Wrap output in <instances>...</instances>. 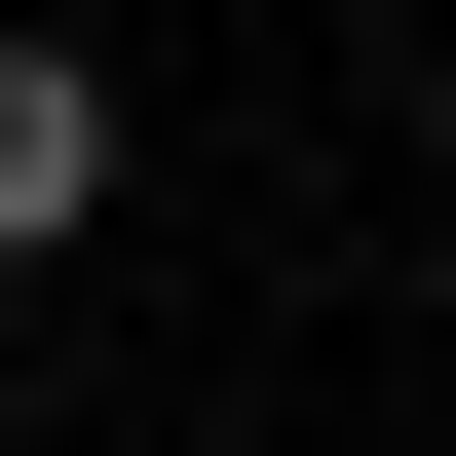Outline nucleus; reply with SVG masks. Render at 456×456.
<instances>
[{
	"mask_svg": "<svg viewBox=\"0 0 456 456\" xmlns=\"http://www.w3.org/2000/svg\"><path fill=\"white\" fill-rule=\"evenodd\" d=\"M77 228H114V77H77V38H0V266H77Z\"/></svg>",
	"mask_w": 456,
	"mask_h": 456,
	"instance_id": "1",
	"label": "nucleus"
}]
</instances>
